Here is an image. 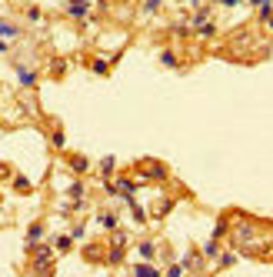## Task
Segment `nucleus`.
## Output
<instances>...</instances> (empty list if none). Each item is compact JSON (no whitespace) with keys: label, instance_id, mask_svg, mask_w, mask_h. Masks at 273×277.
<instances>
[{"label":"nucleus","instance_id":"nucleus-25","mask_svg":"<svg viewBox=\"0 0 273 277\" xmlns=\"http://www.w3.org/2000/svg\"><path fill=\"white\" fill-rule=\"evenodd\" d=\"M113 164H117L113 157H104V161H100V170H104V174H110V170H113Z\"/></svg>","mask_w":273,"mask_h":277},{"label":"nucleus","instance_id":"nucleus-5","mask_svg":"<svg viewBox=\"0 0 273 277\" xmlns=\"http://www.w3.org/2000/svg\"><path fill=\"white\" fill-rule=\"evenodd\" d=\"M133 277H160V271H157L153 264H147V260H140V264L133 267Z\"/></svg>","mask_w":273,"mask_h":277},{"label":"nucleus","instance_id":"nucleus-30","mask_svg":"<svg viewBox=\"0 0 273 277\" xmlns=\"http://www.w3.org/2000/svg\"><path fill=\"white\" fill-rule=\"evenodd\" d=\"M104 190H107V194H113V197L120 194V190H117V184H113V181H104Z\"/></svg>","mask_w":273,"mask_h":277},{"label":"nucleus","instance_id":"nucleus-3","mask_svg":"<svg viewBox=\"0 0 273 277\" xmlns=\"http://www.w3.org/2000/svg\"><path fill=\"white\" fill-rule=\"evenodd\" d=\"M67 14L77 17V20H84L87 14H90V3H87V0H70V3H67Z\"/></svg>","mask_w":273,"mask_h":277},{"label":"nucleus","instance_id":"nucleus-20","mask_svg":"<svg viewBox=\"0 0 273 277\" xmlns=\"http://www.w3.org/2000/svg\"><path fill=\"white\" fill-rule=\"evenodd\" d=\"M100 224H104L107 231H117V217H113V214H104V217H100Z\"/></svg>","mask_w":273,"mask_h":277},{"label":"nucleus","instance_id":"nucleus-9","mask_svg":"<svg viewBox=\"0 0 273 277\" xmlns=\"http://www.w3.org/2000/svg\"><path fill=\"white\" fill-rule=\"evenodd\" d=\"M70 167H73V174H87L90 161H87V157H70Z\"/></svg>","mask_w":273,"mask_h":277},{"label":"nucleus","instance_id":"nucleus-6","mask_svg":"<svg viewBox=\"0 0 273 277\" xmlns=\"http://www.w3.org/2000/svg\"><path fill=\"white\" fill-rule=\"evenodd\" d=\"M117 190L124 194V197H133V190H137V181H130V177H120V181H113Z\"/></svg>","mask_w":273,"mask_h":277},{"label":"nucleus","instance_id":"nucleus-11","mask_svg":"<svg viewBox=\"0 0 273 277\" xmlns=\"http://www.w3.org/2000/svg\"><path fill=\"white\" fill-rule=\"evenodd\" d=\"M160 64L164 67H177V54L173 50H160Z\"/></svg>","mask_w":273,"mask_h":277},{"label":"nucleus","instance_id":"nucleus-2","mask_svg":"<svg viewBox=\"0 0 273 277\" xmlns=\"http://www.w3.org/2000/svg\"><path fill=\"white\" fill-rule=\"evenodd\" d=\"M140 181H167V167L164 164H144L140 167Z\"/></svg>","mask_w":273,"mask_h":277},{"label":"nucleus","instance_id":"nucleus-26","mask_svg":"<svg viewBox=\"0 0 273 277\" xmlns=\"http://www.w3.org/2000/svg\"><path fill=\"white\" fill-rule=\"evenodd\" d=\"M14 187H17V190H30V181H27V177H14Z\"/></svg>","mask_w":273,"mask_h":277},{"label":"nucleus","instance_id":"nucleus-1","mask_svg":"<svg viewBox=\"0 0 273 277\" xmlns=\"http://www.w3.org/2000/svg\"><path fill=\"white\" fill-rule=\"evenodd\" d=\"M34 274L37 277H50L54 267H50V247H37L34 251Z\"/></svg>","mask_w":273,"mask_h":277},{"label":"nucleus","instance_id":"nucleus-34","mask_svg":"<svg viewBox=\"0 0 273 277\" xmlns=\"http://www.w3.org/2000/svg\"><path fill=\"white\" fill-rule=\"evenodd\" d=\"M263 23H267V30H270V34H273V14H270V17H267V20H263Z\"/></svg>","mask_w":273,"mask_h":277},{"label":"nucleus","instance_id":"nucleus-18","mask_svg":"<svg viewBox=\"0 0 273 277\" xmlns=\"http://www.w3.org/2000/svg\"><path fill=\"white\" fill-rule=\"evenodd\" d=\"M50 140H54V147H60V150H63V144H67L63 130H54V134H50Z\"/></svg>","mask_w":273,"mask_h":277},{"label":"nucleus","instance_id":"nucleus-10","mask_svg":"<svg viewBox=\"0 0 273 277\" xmlns=\"http://www.w3.org/2000/svg\"><path fill=\"white\" fill-rule=\"evenodd\" d=\"M84 190H87V187H84V181H73V184L67 187V194H70L73 201H77V197H84Z\"/></svg>","mask_w":273,"mask_h":277},{"label":"nucleus","instance_id":"nucleus-17","mask_svg":"<svg viewBox=\"0 0 273 277\" xmlns=\"http://www.w3.org/2000/svg\"><path fill=\"white\" fill-rule=\"evenodd\" d=\"M227 231H230V224H227V221H217V227H213V237H227Z\"/></svg>","mask_w":273,"mask_h":277},{"label":"nucleus","instance_id":"nucleus-22","mask_svg":"<svg viewBox=\"0 0 273 277\" xmlns=\"http://www.w3.org/2000/svg\"><path fill=\"white\" fill-rule=\"evenodd\" d=\"M70 237H73V240H84V237H87V227H84V224H80V227H73Z\"/></svg>","mask_w":273,"mask_h":277},{"label":"nucleus","instance_id":"nucleus-13","mask_svg":"<svg viewBox=\"0 0 273 277\" xmlns=\"http://www.w3.org/2000/svg\"><path fill=\"white\" fill-rule=\"evenodd\" d=\"M153 254H157V247H153L150 240H144V244H140V257H144V260H150Z\"/></svg>","mask_w":273,"mask_h":277},{"label":"nucleus","instance_id":"nucleus-27","mask_svg":"<svg viewBox=\"0 0 273 277\" xmlns=\"http://www.w3.org/2000/svg\"><path fill=\"white\" fill-rule=\"evenodd\" d=\"M27 20L37 23V20H40V7H30V10H27Z\"/></svg>","mask_w":273,"mask_h":277},{"label":"nucleus","instance_id":"nucleus-24","mask_svg":"<svg viewBox=\"0 0 273 277\" xmlns=\"http://www.w3.org/2000/svg\"><path fill=\"white\" fill-rule=\"evenodd\" d=\"M183 274V264H170L167 267V277H180Z\"/></svg>","mask_w":273,"mask_h":277},{"label":"nucleus","instance_id":"nucleus-31","mask_svg":"<svg viewBox=\"0 0 273 277\" xmlns=\"http://www.w3.org/2000/svg\"><path fill=\"white\" fill-rule=\"evenodd\" d=\"M113 240H117V247H124V244H127V234H124V231H117V234H113Z\"/></svg>","mask_w":273,"mask_h":277},{"label":"nucleus","instance_id":"nucleus-19","mask_svg":"<svg viewBox=\"0 0 273 277\" xmlns=\"http://www.w3.org/2000/svg\"><path fill=\"white\" fill-rule=\"evenodd\" d=\"M70 244H73V237H57V240H54L57 251H70Z\"/></svg>","mask_w":273,"mask_h":277},{"label":"nucleus","instance_id":"nucleus-23","mask_svg":"<svg viewBox=\"0 0 273 277\" xmlns=\"http://www.w3.org/2000/svg\"><path fill=\"white\" fill-rule=\"evenodd\" d=\"M230 264H237V254H233V251H230V254H223V257H220V267H230Z\"/></svg>","mask_w":273,"mask_h":277},{"label":"nucleus","instance_id":"nucleus-29","mask_svg":"<svg viewBox=\"0 0 273 277\" xmlns=\"http://www.w3.org/2000/svg\"><path fill=\"white\" fill-rule=\"evenodd\" d=\"M50 70H54V74H63V70H67V64H63V60H54V64H50Z\"/></svg>","mask_w":273,"mask_h":277},{"label":"nucleus","instance_id":"nucleus-4","mask_svg":"<svg viewBox=\"0 0 273 277\" xmlns=\"http://www.w3.org/2000/svg\"><path fill=\"white\" fill-rule=\"evenodd\" d=\"M14 74H17L20 87H34V84H37V74L30 70V67H23V64H20V67H14Z\"/></svg>","mask_w":273,"mask_h":277},{"label":"nucleus","instance_id":"nucleus-8","mask_svg":"<svg viewBox=\"0 0 273 277\" xmlns=\"http://www.w3.org/2000/svg\"><path fill=\"white\" fill-rule=\"evenodd\" d=\"M17 34H20V30H17V27H14V23H7V20H0V37H3V40H14V37H17Z\"/></svg>","mask_w":273,"mask_h":277},{"label":"nucleus","instance_id":"nucleus-35","mask_svg":"<svg viewBox=\"0 0 273 277\" xmlns=\"http://www.w3.org/2000/svg\"><path fill=\"white\" fill-rule=\"evenodd\" d=\"M3 50H7V40H3V37H0V54H3Z\"/></svg>","mask_w":273,"mask_h":277},{"label":"nucleus","instance_id":"nucleus-14","mask_svg":"<svg viewBox=\"0 0 273 277\" xmlns=\"http://www.w3.org/2000/svg\"><path fill=\"white\" fill-rule=\"evenodd\" d=\"M197 34H200V37H213V34H217V23H210V20H207L203 27H197Z\"/></svg>","mask_w":273,"mask_h":277},{"label":"nucleus","instance_id":"nucleus-33","mask_svg":"<svg viewBox=\"0 0 273 277\" xmlns=\"http://www.w3.org/2000/svg\"><path fill=\"white\" fill-rule=\"evenodd\" d=\"M220 3H223V7H240L243 0H220Z\"/></svg>","mask_w":273,"mask_h":277},{"label":"nucleus","instance_id":"nucleus-16","mask_svg":"<svg viewBox=\"0 0 273 277\" xmlns=\"http://www.w3.org/2000/svg\"><path fill=\"white\" fill-rule=\"evenodd\" d=\"M237 237L240 240H250V237H253V227H250V224H240V227H237Z\"/></svg>","mask_w":273,"mask_h":277},{"label":"nucleus","instance_id":"nucleus-15","mask_svg":"<svg viewBox=\"0 0 273 277\" xmlns=\"http://www.w3.org/2000/svg\"><path fill=\"white\" fill-rule=\"evenodd\" d=\"M110 264H120V260H124V247H117V244H113V247H110Z\"/></svg>","mask_w":273,"mask_h":277},{"label":"nucleus","instance_id":"nucleus-21","mask_svg":"<svg viewBox=\"0 0 273 277\" xmlns=\"http://www.w3.org/2000/svg\"><path fill=\"white\" fill-rule=\"evenodd\" d=\"M203 254H207V257H217V237H213V240H207V247H203Z\"/></svg>","mask_w":273,"mask_h":277},{"label":"nucleus","instance_id":"nucleus-32","mask_svg":"<svg viewBox=\"0 0 273 277\" xmlns=\"http://www.w3.org/2000/svg\"><path fill=\"white\" fill-rule=\"evenodd\" d=\"M253 7H273V0H250Z\"/></svg>","mask_w":273,"mask_h":277},{"label":"nucleus","instance_id":"nucleus-36","mask_svg":"<svg viewBox=\"0 0 273 277\" xmlns=\"http://www.w3.org/2000/svg\"><path fill=\"white\" fill-rule=\"evenodd\" d=\"M190 3H193V7H200V3H203V0H190Z\"/></svg>","mask_w":273,"mask_h":277},{"label":"nucleus","instance_id":"nucleus-12","mask_svg":"<svg viewBox=\"0 0 273 277\" xmlns=\"http://www.w3.org/2000/svg\"><path fill=\"white\" fill-rule=\"evenodd\" d=\"M90 70H93V74H107V70H110V64L104 60V57H97V60L90 64Z\"/></svg>","mask_w":273,"mask_h":277},{"label":"nucleus","instance_id":"nucleus-7","mask_svg":"<svg viewBox=\"0 0 273 277\" xmlns=\"http://www.w3.org/2000/svg\"><path fill=\"white\" fill-rule=\"evenodd\" d=\"M40 237H43V224H30V227H27V244L34 247Z\"/></svg>","mask_w":273,"mask_h":277},{"label":"nucleus","instance_id":"nucleus-28","mask_svg":"<svg viewBox=\"0 0 273 277\" xmlns=\"http://www.w3.org/2000/svg\"><path fill=\"white\" fill-rule=\"evenodd\" d=\"M160 3H164V0H147V3H144V10H147V14H153V10H157Z\"/></svg>","mask_w":273,"mask_h":277}]
</instances>
